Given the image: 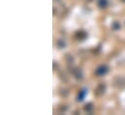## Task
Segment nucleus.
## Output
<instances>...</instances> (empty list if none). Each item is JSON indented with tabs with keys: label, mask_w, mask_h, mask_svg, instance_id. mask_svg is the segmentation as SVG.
<instances>
[{
	"label": "nucleus",
	"mask_w": 125,
	"mask_h": 115,
	"mask_svg": "<svg viewBox=\"0 0 125 115\" xmlns=\"http://www.w3.org/2000/svg\"><path fill=\"white\" fill-rule=\"evenodd\" d=\"M107 72H108V67L107 66H101L96 71V74L99 75V76H104L105 74H107Z\"/></svg>",
	"instance_id": "obj_1"
},
{
	"label": "nucleus",
	"mask_w": 125,
	"mask_h": 115,
	"mask_svg": "<svg viewBox=\"0 0 125 115\" xmlns=\"http://www.w3.org/2000/svg\"><path fill=\"white\" fill-rule=\"evenodd\" d=\"M104 91H105V85L100 84L99 86L97 87V89H96V91H95V94H96L97 96H101L102 94H104Z\"/></svg>",
	"instance_id": "obj_2"
}]
</instances>
